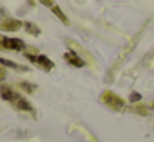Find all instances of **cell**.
<instances>
[{"label": "cell", "mask_w": 154, "mask_h": 142, "mask_svg": "<svg viewBox=\"0 0 154 142\" xmlns=\"http://www.w3.org/2000/svg\"><path fill=\"white\" fill-rule=\"evenodd\" d=\"M0 96H2L5 101H8L10 104H14L17 109H20V111L33 112V107H32L30 102H28L23 96H20L18 92H15L12 88H8V86H0Z\"/></svg>", "instance_id": "obj_1"}, {"label": "cell", "mask_w": 154, "mask_h": 142, "mask_svg": "<svg viewBox=\"0 0 154 142\" xmlns=\"http://www.w3.org/2000/svg\"><path fill=\"white\" fill-rule=\"evenodd\" d=\"M0 46L2 48H7V50H23V41L18 38H7V36H0Z\"/></svg>", "instance_id": "obj_2"}, {"label": "cell", "mask_w": 154, "mask_h": 142, "mask_svg": "<svg viewBox=\"0 0 154 142\" xmlns=\"http://www.w3.org/2000/svg\"><path fill=\"white\" fill-rule=\"evenodd\" d=\"M28 58H30L32 61H37L38 65L45 69V71H50V69L53 68V63H51L47 56H43V55H40V56H30V55H28Z\"/></svg>", "instance_id": "obj_3"}, {"label": "cell", "mask_w": 154, "mask_h": 142, "mask_svg": "<svg viewBox=\"0 0 154 142\" xmlns=\"http://www.w3.org/2000/svg\"><path fill=\"white\" fill-rule=\"evenodd\" d=\"M65 59L70 61L71 65H75V66H83V59H80L75 53H66V55H65Z\"/></svg>", "instance_id": "obj_4"}, {"label": "cell", "mask_w": 154, "mask_h": 142, "mask_svg": "<svg viewBox=\"0 0 154 142\" xmlns=\"http://www.w3.org/2000/svg\"><path fill=\"white\" fill-rule=\"evenodd\" d=\"M18 26H20V22H17V20H7V22L2 23L4 30H17Z\"/></svg>", "instance_id": "obj_5"}, {"label": "cell", "mask_w": 154, "mask_h": 142, "mask_svg": "<svg viewBox=\"0 0 154 142\" xmlns=\"http://www.w3.org/2000/svg\"><path fill=\"white\" fill-rule=\"evenodd\" d=\"M51 10H53V12H55V15H57L58 18H60L61 22H63V23H68V18H66V17L63 15V12H61V10L58 8L57 5H53V7H51Z\"/></svg>", "instance_id": "obj_6"}, {"label": "cell", "mask_w": 154, "mask_h": 142, "mask_svg": "<svg viewBox=\"0 0 154 142\" xmlns=\"http://www.w3.org/2000/svg\"><path fill=\"white\" fill-rule=\"evenodd\" d=\"M25 26H27V30H28V32L32 33V35H38V33H40V30H38L37 26L33 25V23H27V25H25Z\"/></svg>", "instance_id": "obj_7"}, {"label": "cell", "mask_w": 154, "mask_h": 142, "mask_svg": "<svg viewBox=\"0 0 154 142\" xmlns=\"http://www.w3.org/2000/svg\"><path fill=\"white\" fill-rule=\"evenodd\" d=\"M0 63H4V65H7V66H10V68H17V69H23V68H20V66L17 65V63H12V61H7V59H0Z\"/></svg>", "instance_id": "obj_8"}, {"label": "cell", "mask_w": 154, "mask_h": 142, "mask_svg": "<svg viewBox=\"0 0 154 142\" xmlns=\"http://www.w3.org/2000/svg\"><path fill=\"white\" fill-rule=\"evenodd\" d=\"M20 86H22L23 89H27V91H33V89H35V86H30L28 83H22Z\"/></svg>", "instance_id": "obj_9"}]
</instances>
